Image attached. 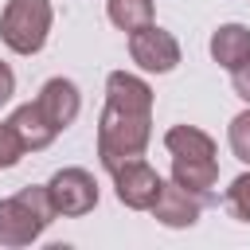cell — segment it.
<instances>
[{
  "instance_id": "18",
  "label": "cell",
  "mask_w": 250,
  "mask_h": 250,
  "mask_svg": "<svg viewBox=\"0 0 250 250\" xmlns=\"http://www.w3.org/2000/svg\"><path fill=\"white\" fill-rule=\"evenodd\" d=\"M230 86H234V94L250 105V59H246L242 66H234V70H230Z\"/></svg>"
},
{
  "instance_id": "5",
  "label": "cell",
  "mask_w": 250,
  "mask_h": 250,
  "mask_svg": "<svg viewBox=\"0 0 250 250\" xmlns=\"http://www.w3.org/2000/svg\"><path fill=\"white\" fill-rule=\"evenodd\" d=\"M109 176H113V195H117V203L129 207V211H152V203H156V195H160V188H164L160 172H156L152 164H145L141 156L117 164Z\"/></svg>"
},
{
  "instance_id": "7",
  "label": "cell",
  "mask_w": 250,
  "mask_h": 250,
  "mask_svg": "<svg viewBox=\"0 0 250 250\" xmlns=\"http://www.w3.org/2000/svg\"><path fill=\"white\" fill-rule=\"evenodd\" d=\"M35 105H39L43 117L62 133L66 125H74V117H78V109H82V94H78V86H74L70 78H47V82L39 86V94H35Z\"/></svg>"
},
{
  "instance_id": "13",
  "label": "cell",
  "mask_w": 250,
  "mask_h": 250,
  "mask_svg": "<svg viewBox=\"0 0 250 250\" xmlns=\"http://www.w3.org/2000/svg\"><path fill=\"white\" fill-rule=\"evenodd\" d=\"M172 180L180 188H188L191 195L207 199L215 180H219V164L215 160H172Z\"/></svg>"
},
{
  "instance_id": "17",
  "label": "cell",
  "mask_w": 250,
  "mask_h": 250,
  "mask_svg": "<svg viewBox=\"0 0 250 250\" xmlns=\"http://www.w3.org/2000/svg\"><path fill=\"white\" fill-rule=\"evenodd\" d=\"M23 152H27V148H23V141L16 137V129H12L8 121H0V168H16Z\"/></svg>"
},
{
  "instance_id": "19",
  "label": "cell",
  "mask_w": 250,
  "mask_h": 250,
  "mask_svg": "<svg viewBox=\"0 0 250 250\" xmlns=\"http://www.w3.org/2000/svg\"><path fill=\"white\" fill-rule=\"evenodd\" d=\"M12 94H16V74H12V66L0 59V105H8Z\"/></svg>"
},
{
  "instance_id": "15",
  "label": "cell",
  "mask_w": 250,
  "mask_h": 250,
  "mask_svg": "<svg viewBox=\"0 0 250 250\" xmlns=\"http://www.w3.org/2000/svg\"><path fill=\"white\" fill-rule=\"evenodd\" d=\"M223 207L230 211V219L250 223V172H242V176L230 180V188L223 191Z\"/></svg>"
},
{
  "instance_id": "3",
  "label": "cell",
  "mask_w": 250,
  "mask_h": 250,
  "mask_svg": "<svg viewBox=\"0 0 250 250\" xmlns=\"http://www.w3.org/2000/svg\"><path fill=\"white\" fill-rule=\"evenodd\" d=\"M51 0H8L0 12V43L16 55H39L51 35Z\"/></svg>"
},
{
  "instance_id": "10",
  "label": "cell",
  "mask_w": 250,
  "mask_h": 250,
  "mask_svg": "<svg viewBox=\"0 0 250 250\" xmlns=\"http://www.w3.org/2000/svg\"><path fill=\"white\" fill-rule=\"evenodd\" d=\"M8 125L16 129V137L23 141V148H27V152H39V148H47V145L59 137V129L43 117V109H39L35 102L16 105V109H12V117H8Z\"/></svg>"
},
{
  "instance_id": "4",
  "label": "cell",
  "mask_w": 250,
  "mask_h": 250,
  "mask_svg": "<svg viewBox=\"0 0 250 250\" xmlns=\"http://www.w3.org/2000/svg\"><path fill=\"white\" fill-rule=\"evenodd\" d=\"M129 59L145 74H172L180 66V43H176V35L168 27L145 23V27L129 31Z\"/></svg>"
},
{
  "instance_id": "8",
  "label": "cell",
  "mask_w": 250,
  "mask_h": 250,
  "mask_svg": "<svg viewBox=\"0 0 250 250\" xmlns=\"http://www.w3.org/2000/svg\"><path fill=\"white\" fill-rule=\"evenodd\" d=\"M199 211H203V199L191 195L188 188H180L176 180L160 188L156 203H152V219L160 227H172V230H184V227H195L199 223Z\"/></svg>"
},
{
  "instance_id": "11",
  "label": "cell",
  "mask_w": 250,
  "mask_h": 250,
  "mask_svg": "<svg viewBox=\"0 0 250 250\" xmlns=\"http://www.w3.org/2000/svg\"><path fill=\"white\" fill-rule=\"evenodd\" d=\"M211 59L223 66V70H234L250 59V27L246 23H223L211 31Z\"/></svg>"
},
{
  "instance_id": "9",
  "label": "cell",
  "mask_w": 250,
  "mask_h": 250,
  "mask_svg": "<svg viewBox=\"0 0 250 250\" xmlns=\"http://www.w3.org/2000/svg\"><path fill=\"white\" fill-rule=\"evenodd\" d=\"M152 102H156V94L141 74L113 70L105 78V105H117V109H129V113H152Z\"/></svg>"
},
{
  "instance_id": "16",
  "label": "cell",
  "mask_w": 250,
  "mask_h": 250,
  "mask_svg": "<svg viewBox=\"0 0 250 250\" xmlns=\"http://www.w3.org/2000/svg\"><path fill=\"white\" fill-rule=\"evenodd\" d=\"M227 141H230V152L250 168V105L242 113L230 117V129H227Z\"/></svg>"
},
{
  "instance_id": "12",
  "label": "cell",
  "mask_w": 250,
  "mask_h": 250,
  "mask_svg": "<svg viewBox=\"0 0 250 250\" xmlns=\"http://www.w3.org/2000/svg\"><path fill=\"white\" fill-rule=\"evenodd\" d=\"M164 148H168L172 160H215L211 133H203L195 125H172L164 133Z\"/></svg>"
},
{
  "instance_id": "14",
  "label": "cell",
  "mask_w": 250,
  "mask_h": 250,
  "mask_svg": "<svg viewBox=\"0 0 250 250\" xmlns=\"http://www.w3.org/2000/svg\"><path fill=\"white\" fill-rule=\"evenodd\" d=\"M105 16L117 31H137L152 23V0H105Z\"/></svg>"
},
{
  "instance_id": "2",
  "label": "cell",
  "mask_w": 250,
  "mask_h": 250,
  "mask_svg": "<svg viewBox=\"0 0 250 250\" xmlns=\"http://www.w3.org/2000/svg\"><path fill=\"white\" fill-rule=\"evenodd\" d=\"M55 203L47 184H31L8 199H0V246H31L51 223H55Z\"/></svg>"
},
{
  "instance_id": "1",
  "label": "cell",
  "mask_w": 250,
  "mask_h": 250,
  "mask_svg": "<svg viewBox=\"0 0 250 250\" xmlns=\"http://www.w3.org/2000/svg\"><path fill=\"white\" fill-rule=\"evenodd\" d=\"M148 141H152V113H129V109H117V105L102 109V121H98V160H102L105 172H113L125 160L145 156Z\"/></svg>"
},
{
  "instance_id": "6",
  "label": "cell",
  "mask_w": 250,
  "mask_h": 250,
  "mask_svg": "<svg viewBox=\"0 0 250 250\" xmlns=\"http://www.w3.org/2000/svg\"><path fill=\"white\" fill-rule=\"evenodd\" d=\"M47 191H51L55 211L66 215V219L90 215V211L98 207V180H94L86 168H59V172L47 180Z\"/></svg>"
}]
</instances>
